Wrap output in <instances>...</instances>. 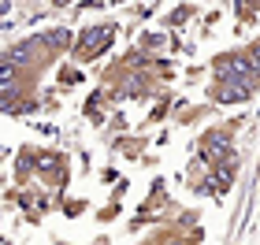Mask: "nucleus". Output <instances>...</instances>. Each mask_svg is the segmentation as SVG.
<instances>
[{"label": "nucleus", "mask_w": 260, "mask_h": 245, "mask_svg": "<svg viewBox=\"0 0 260 245\" xmlns=\"http://www.w3.org/2000/svg\"><path fill=\"white\" fill-rule=\"evenodd\" d=\"M112 38V30L108 26H97V30H89V33H82V41H78V56L82 60H89V56H97L104 45H108Z\"/></svg>", "instance_id": "obj_1"}, {"label": "nucleus", "mask_w": 260, "mask_h": 245, "mask_svg": "<svg viewBox=\"0 0 260 245\" xmlns=\"http://www.w3.org/2000/svg\"><path fill=\"white\" fill-rule=\"evenodd\" d=\"M227 145H231V137L227 134H216L205 145V160H227Z\"/></svg>", "instance_id": "obj_2"}]
</instances>
